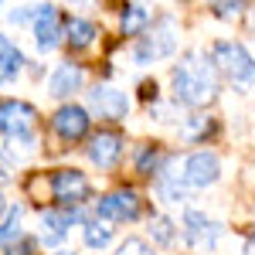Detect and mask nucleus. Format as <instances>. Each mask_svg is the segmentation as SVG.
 Returning <instances> with one entry per match:
<instances>
[{"label": "nucleus", "mask_w": 255, "mask_h": 255, "mask_svg": "<svg viewBox=\"0 0 255 255\" xmlns=\"http://www.w3.org/2000/svg\"><path fill=\"white\" fill-rule=\"evenodd\" d=\"M177 235H180V228H177L167 215H153V218H150V238H153V245L170 249V245L177 242Z\"/></svg>", "instance_id": "obj_23"}, {"label": "nucleus", "mask_w": 255, "mask_h": 255, "mask_svg": "<svg viewBox=\"0 0 255 255\" xmlns=\"http://www.w3.org/2000/svg\"><path fill=\"white\" fill-rule=\"evenodd\" d=\"M113 238H116V228L109 221H99V218L82 221V242H85V249H106Z\"/></svg>", "instance_id": "obj_19"}, {"label": "nucleus", "mask_w": 255, "mask_h": 255, "mask_svg": "<svg viewBox=\"0 0 255 255\" xmlns=\"http://www.w3.org/2000/svg\"><path fill=\"white\" fill-rule=\"evenodd\" d=\"M68 3H89V0H68Z\"/></svg>", "instance_id": "obj_33"}, {"label": "nucleus", "mask_w": 255, "mask_h": 255, "mask_svg": "<svg viewBox=\"0 0 255 255\" xmlns=\"http://www.w3.org/2000/svg\"><path fill=\"white\" fill-rule=\"evenodd\" d=\"M180 177H184L187 187H197V191L201 187H211V184H218V177H221V160L211 150H194V153L184 157Z\"/></svg>", "instance_id": "obj_10"}, {"label": "nucleus", "mask_w": 255, "mask_h": 255, "mask_svg": "<svg viewBox=\"0 0 255 255\" xmlns=\"http://www.w3.org/2000/svg\"><path fill=\"white\" fill-rule=\"evenodd\" d=\"M38 129H41V116L27 99H0V136L10 146L34 150Z\"/></svg>", "instance_id": "obj_2"}, {"label": "nucleus", "mask_w": 255, "mask_h": 255, "mask_svg": "<svg viewBox=\"0 0 255 255\" xmlns=\"http://www.w3.org/2000/svg\"><path fill=\"white\" fill-rule=\"evenodd\" d=\"M180 238L194 249V252H215L221 242V225L204 211H184L180 218Z\"/></svg>", "instance_id": "obj_9"}, {"label": "nucleus", "mask_w": 255, "mask_h": 255, "mask_svg": "<svg viewBox=\"0 0 255 255\" xmlns=\"http://www.w3.org/2000/svg\"><path fill=\"white\" fill-rule=\"evenodd\" d=\"M51 255H79V252H72V249H58V252H51Z\"/></svg>", "instance_id": "obj_32"}, {"label": "nucleus", "mask_w": 255, "mask_h": 255, "mask_svg": "<svg viewBox=\"0 0 255 255\" xmlns=\"http://www.w3.org/2000/svg\"><path fill=\"white\" fill-rule=\"evenodd\" d=\"M82 85H85V68L75 61H61V65H55V72L48 79V96L72 99L75 92H82Z\"/></svg>", "instance_id": "obj_15"}, {"label": "nucleus", "mask_w": 255, "mask_h": 255, "mask_svg": "<svg viewBox=\"0 0 255 255\" xmlns=\"http://www.w3.org/2000/svg\"><path fill=\"white\" fill-rule=\"evenodd\" d=\"M34 249H38V242H34V238L20 235L17 242H10V245H3L0 252H3V255H34Z\"/></svg>", "instance_id": "obj_27"}, {"label": "nucleus", "mask_w": 255, "mask_h": 255, "mask_svg": "<svg viewBox=\"0 0 255 255\" xmlns=\"http://www.w3.org/2000/svg\"><path fill=\"white\" fill-rule=\"evenodd\" d=\"M3 82H7V79H3V72H0V85H3Z\"/></svg>", "instance_id": "obj_35"}, {"label": "nucleus", "mask_w": 255, "mask_h": 255, "mask_svg": "<svg viewBox=\"0 0 255 255\" xmlns=\"http://www.w3.org/2000/svg\"><path fill=\"white\" fill-rule=\"evenodd\" d=\"M218 75L232 79L235 85H255V55L242 41H215L208 51Z\"/></svg>", "instance_id": "obj_3"}, {"label": "nucleus", "mask_w": 255, "mask_h": 255, "mask_svg": "<svg viewBox=\"0 0 255 255\" xmlns=\"http://www.w3.org/2000/svg\"><path fill=\"white\" fill-rule=\"evenodd\" d=\"M150 10L143 7V3H126L123 7V17H119V27H123V34L126 38H136V34H143L146 27H150Z\"/></svg>", "instance_id": "obj_18"}, {"label": "nucleus", "mask_w": 255, "mask_h": 255, "mask_svg": "<svg viewBox=\"0 0 255 255\" xmlns=\"http://www.w3.org/2000/svg\"><path fill=\"white\" fill-rule=\"evenodd\" d=\"M242 255H255V242H249V245L242 249Z\"/></svg>", "instance_id": "obj_31"}, {"label": "nucleus", "mask_w": 255, "mask_h": 255, "mask_svg": "<svg viewBox=\"0 0 255 255\" xmlns=\"http://www.w3.org/2000/svg\"><path fill=\"white\" fill-rule=\"evenodd\" d=\"M252 41H255V17H252Z\"/></svg>", "instance_id": "obj_34"}, {"label": "nucleus", "mask_w": 255, "mask_h": 255, "mask_svg": "<svg viewBox=\"0 0 255 255\" xmlns=\"http://www.w3.org/2000/svg\"><path fill=\"white\" fill-rule=\"evenodd\" d=\"M211 7H215V14L221 20H235L249 7V0H211Z\"/></svg>", "instance_id": "obj_24"}, {"label": "nucleus", "mask_w": 255, "mask_h": 255, "mask_svg": "<svg viewBox=\"0 0 255 255\" xmlns=\"http://www.w3.org/2000/svg\"><path fill=\"white\" fill-rule=\"evenodd\" d=\"M65 24H68V17L61 14L55 3H38L34 20H31V31H34V44H38L41 55L55 51L65 41Z\"/></svg>", "instance_id": "obj_8"}, {"label": "nucleus", "mask_w": 255, "mask_h": 255, "mask_svg": "<svg viewBox=\"0 0 255 255\" xmlns=\"http://www.w3.org/2000/svg\"><path fill=\"white\" fill-rule=\"evenodd\" d=\"M79 221H82V208H58V204L44 208L41 211V245H48V249L61 245L65 235L72 232V225H79Z\"/></svg>", "instance_id": "obj_11"}, {"label": "nucleus", "mask_w": 255, "mask_h": 255, "mask_svg": "<svg viewBox=\"0 0 255 255\" xmlns=\"http://www.w3.org/2000/svg\"><path fill=\"white\" fill-rule=\"evenodd\" d=\"M116 255H153V249H150V242H143V238L126 235L123 242H119Z\"/></svg>", "instance_id": "obj_25"}, {"label": "nucleus", "mask_w": 255, "mask_h": 255, "mask_svg": "<svg viewBox=\"0 0 255 255\" xmlns=\"http://www.w3.org/2000/svg\"><path fill=\"white\" fill-rule=\"evenodd\" d=\"M24 65H27L24 51H20V48L7 38V34H0V72H3V79L14 82L20 72H24Z\"/></svg>", "instance_id": "obj_17"}, {"label": "nucleus", "mask_w": 255, "mask_h": 255, "mask_svg": "<svg viewBox=\"0 0 255 255\" xmlns=\"http://www.w3.org/2000/svg\"><path fill=\"white\" fill-rule=\"evenodd\" d=\"M163 150H160V143H143L136 150V157H133V163H136V174L139 177H157L160 163H163Z\"/></svg>", "instance_id": "obj_20"}, {"label": "nucleus", "mask_w": 255, "mask_h": 255, "mask_svg": "<svg viewBox=\"0 0 255 255\" xmlns=\"http://www.w3.org/2000/svg\"><path fill=\"white\" fill-rule=\"evenodd\" d=\"M89 129H92V113L85 106H79V102H65V106L55 109V116H51V133L65 146L82 143V139L89 136Z\"/></svg>", "instance_id": "obj_7"}, {"label": "nucleus", "mask_w": 255, "mask_h": 255, "mask_svg": "<svg viewBox=\"0 0 255 255\" xmlns=\"http://www.w3.org/2000/svg\"><path fill=\"white\" fill-rule=\"evenodd\" d=\"M89 113H96L99 119H109V123H119L129 116V96L116 85H96L89 92Z\"/></svg>", "instance_id": "obj_12"}, {"label": "nucleus", "mask_w": 255, "mask_h": 255, "mask_svg": "<svg viewBox=\"0 0 255 255\" xmlns=\"http://www.w3.org/2000/svg\"><path fill=\"white\" fill-rule=\"evenodd\" d=\"M174 102L187 109H204L218 99V68L211 65L208 51H187L170 72Z\"/></svg>", "instance_id": "obj_1"}, {"label": "nucleus", "mask_w": 255, "mask_h": 255, "mask_svg": "<svg viewBox=\"0 0 255 255\" xmlns=\"http://www.w3.org/2000/svg\"><path fill=\"white\" fill-rule=\"evenodd\" d=\"M153 184H157V194H160L163 204H184V201H187V184H184V177H180L177 157H167L160 163Z\"/></svg>", "instance_id": "obj_14"}, {"label": "nucleus", "mask_w": 255, "mask_h": 255, "mask_svg": "<svg viewBox=\"0 0 255 255\" xmlns=\"http://www.w3.org/2000/svg\"><path fill=\"white\" fill-rule=\"evenodd\" d=\"M7 208H10V204H7V197H3V191H0V218L7 215Z\"/></svg>", "instance_id": "obj_30"}, {"label": "nucleus", "mask_w": 255, "mask_h": 255, "mask_svg": "<svg viewBox=\"0 0 255 255\" xmlns=\"http://www.w3.org/2000/svg\"><path fill=\"white\" fill-rule=\"evenodd\" d=\"M96 38H99V27L89 17H68V24H65V44H68L72 51L92 48Z\"/></svg>", "instance_id": "obj_16"}, {"label": "nucleus", "mask_w": 255, "mask_h": 255, "mask_svg": "<svg viewBox=\"0 0 255 255\" xmlns=\"http://www.w3.org/2000/svg\"><path fill=\"white\" fill-rule=\"evenodd\" d=\"M211 133H215V123H211V116H204V113L187 116L184 126H180V139H187V143H201V139H208Z\"/></svg>", "instance_id": "obj_21"}, {"label": "nucleus", "mask_w": 255, "mask_h": 255, "mask_svg": "<svg viewBox=\"0 0 255 255\" xmlns=\"http://www.w3.org/2000/svg\"><path fill=\"white\" fill-rule=\"evenodd\" d=\"M143 215V197L133 187H119L109 191L96 201V218L99 221H109V225H126V221H136Z\"/></svg>", "instance_id": "obj_6"}, {"label": "nucleus", "mask_w": 255, "mask_h": 255, "mask_svg": "<svg viewBox=\"0 0 255 255\" xmlns=\"http://www.w3.org/2000/svg\"><path fill=\"white\" fill-rule=\"evenodd\" d=\"M139 89H143V99H153L157 102V82H143Z\"/></svg>", "instance_id": "obj_29"}, {"label": "nucleus", "mask_w": 255, "mask_h": 255, "mask_svg": "<svg viewBox=\"0 0 255 255\" xmlns=\"http://www.w3.org/2000/svg\"><path fill=\"white\" fill-rule=\"evenodd\" d=\"M44 187H48V194H51V201L58 208H85L89 197H92V180L75 167L51 170L44 177Z\"/></svg>", "instance_id": "obj_4"}, {"label": "nucleus", "mask_w": 255, "mask_h": 255, "mask_svg": "<svg viewBox=\"0 0 255 255\" xmlns=\"http://www.w3.org/2000/svg\"><path fill=\"white\" fill-rule=\"evenodd\" d=\"M34 10H38V7H17V10H10V14H7V20H10L14 27H24V24H31V20H34Z\"/></svg>", "instance_id": "obj_28"}, {"label": "nucleus", "mask_w": 255, "mask_h": 255, "mask_svg": "<svg viewBox=\"0 0 255 255\" xmlns=\"http://www.w3.org/2000/svg\"><path fill=\"white\" fill-rule=\"evenodd\" d=\"M20 218H24V204H10V208H7V215L0 218V249H3V245H10V242H17V238L24 235Z\"/></svg>", "instance_id": "obj_22"}, {"label": "nucleus", "mask_w": 255, "mask_h": 255, "mask_svg": "<svg viewBox=\"0 0 255 255\" xmlns=\"http://www.w3.org/2000/svg\"><path fill=\"white\" fill-rule=\"evenodd\" d=\"M177 51V24L174 17H160L153 31H143V38L133 44V61L136 65H153L160 58H170Z\"/></svg>", "instance_id": "obj_5"}, {"label": "nucleus", "mask_w": 255, "mask_h": 255, "mask_svg": "<svg viewBox=\"0 0 255 255\" xmlns=\"http://www.w3.org/2000/svg\"><path fill=\"white\" fill-rule=\"evenodd\" d=\"M14 180V146L0 143V187Z\"/></svg>", "instance_id": "obj_26"}, {"label": "nucleus", "mask_w": 255, "mask_h": 255, "mask_svg": "<svg viewBox=\"0 0 255 255\" xmlns=\"http://www.w3.org/2000/svg\"><path fill=\"white\" fill-rule=\"evenodd\" d=\"M123 146H126V139H123L119 129H99L85 146V157L92 160L99 170H113L123 157Z\"/></svg>", "instance_id": "obj_13"}]
</instances>
